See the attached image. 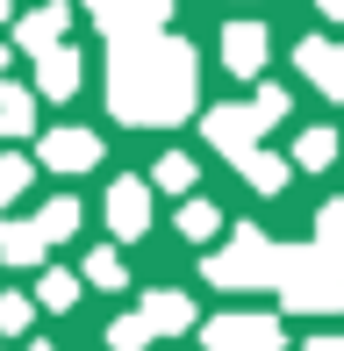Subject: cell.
I'll use <instances>...</instances> for the list:
<instances>
[{
    "mask_svg": "<svg viewBox=\"0 0 344 351\" xmlns=\"http://www.w3.org/2000/svg\"><path fill=\"white\" fill-rule=\"evenodd\" d=\"M194 86H201V58L186 36H136V43H115V58H108V108L136 130L186 122Z\"/></svg>",
    "mask_w": 344,
    "mask_h": 351,
    "instance_id": "cell-1",
    "label": "cell"
},
{
    "mask_svg": "<svg viewBox=\"0 0 344 351\" xmlns=\"http://www.w3.org/2000/svg\"><path fill=\"white\" fill-rule=\"evenodd\" d=\"M273 287L287 301V315H337L344 308V273L330 258H316L308 244H273Z\"/></svg>",
    "mask_w": 344,
    "mask_h": 351,
    "instance_id": "cell-2",
    "label": "cell"
},
{
    "mask_svg": "<svg viewBox=\"0 0 344 351\" xmlns=\"http://www.w3.org/2000/svg\"><path fill=\"white\" fill-rule=\"evenodd\" d=\"M201 280L223 287V294L273 287V237H265L258 222H237V230H230V251H208V258H201Z\"/></svg>",
    "mask_w": 344,
    "mask_h": 351,
    "instance_id": "cell-3",
    "label": "cell"
},
{
    "mask_svg": "<svg viewBox=\"0 0 344 351\" xmlns=\"http://www.w3.org/2000/svg\"><path fill=\"white\" fill-rule=\"evenodd\" d=\"M201 344L208 351H287V330L265 308H230L215 323H201Z\"/></svg>",
    "mask_w": 344,
    "mask_h": 351,
    "instance_id": "cell-4",
    "label": "cell"
},
{
    "mask_svg": "<svg viewBox=\"0 0 344 351\" xmlns=\"http://www.w3.org/2000/svg\"><path fill=\"white\" fill-rule=\"evenodd\" d=\"M86 14H93L115 43H136V36H165L172 0H86Z\"/></svg>",
    "mask_w": 344,
    "mask_h": 351,
    "instance_id": "cell-5",
    "label": "cell"
},
{
    "mask_svg": "<svg viewBox=\"0 0 344 351\" xmlns=\"http://www.w3.org/2000/svg\"><path fill=\"white\" fill-rule=\"evenodd\" d=\"M294 65H302V79L323 93V101H344V43L302 36V43H294Z\"/></svg>",
    "mask_w": 344,
    "mask_h": 351,
    "instance_id": "cell-6",
    "label": "cell"
},
{
    "mask_svg": "<svg viewBox=\"0 0 344 351\" xmlns=\"http://www.w3.org/2000/svg\"><path fill=\"white\" fill-rule=\"evenodd\" d=\"M201 136H208L215 151L230 158V165H237L244 151H258V130H251V108H237V101H223V108H208V115H201Z\"/></svg>",
    "mask_w": 344,
    "mask_h": 351,
    "instance_id": "cell-7",
    "label": "cell"
},
{
    "mask_svg": "<svg viewBox=\"0 0 344 351\" xmlns=\"http://www.w3.org/2000/svg\"><path fill=\"white\" fill-rule=\"evenodd\" d=\"M108 230L130 244V237H151V186L144 180H115L108 186Z\"/></svg>",
    "mask_w": 344,
    "mask_h": 351,
    "instance_id": "cell-8",
    "label": "cell"
},
{
    "mask_svg": "<svg viewBox=\"0 0 344 351\" xmlns=\"http://www.w3.org/2000/svg\"><path fill=\"white\" fill-rule=\"evenodd\" d=\"M265 51H273L265 22H223V65L237 72V79H258L265 72Z\"/></svg>",
    "mask_w": 344,
    "mask_h": 351,
    "instance_id": "cell-9",
    "label": "cell"
},
{
    "mask_svg": "<svg viewBox=\"0 0 344 351\" xmlns=\"http://www.w3.org/2000/svg\"><path fill=\"white\" fill-rule=\"evenodd\" d=\"M36 151H43L51 172H93V165H101V136H93V130H51Z\"/></svg>",
    "mask_w": 344,
    "mask_h": 351,
    "instance_id": "cell-10",
    "label": "cell"
},
{
    "mask_svg": "<svg viewBox=\"0 0 344 351\" xmlns=\"http://www.w3.org/2000/svg\"><path fill=\"white\" fill-rule=\"evenodd\" d=\"M136 323H144L151 337H180V330H194V301L172 294V287H151L144 308H136Z\"/></svg>",
    "mask_w": 344,
    "mask_h": 351,
    "instance_id": "cell-11",
    "label": "cell"
},
{
    "mask_svg": "<svg viewBox=\"0 0 344 351\" xmlns=\"http://www.w3.org/2000/svg\"><path fill=\"white\" fill-rule=\"evenodd\" d=\"M36 93L72 101V93H79V51H65V43H58V51H43V58H36Z\"/></svg>",
    "mask_w": 344,
    "mask_h": 351,
    "instance_id": "cell-12",
    "label": "cell"
},
{
    "mask_svg": "<svg viewBox=\"0 0 344 351\" xmlns=\"http://www.w3.org/2000/svg\"><path fill=\"white\" fill-rule=\"evenodd\" d=\"M14 43H22L29 58H43V51H58V43H65V8H36V14H22V29H14Z\"/></svg>",
    "mask_w": 344,
    "mask_h": 351,
    "instance_id": "cell-13",
    "label": "cell"
},
{
    "mask_svg": "<svg viewBox=\"0 0 344 351\" xmlns=\"http://www.w3.org/2000/svg\"><path fill=\"white\" fill-rule=\"evenodd\" d=\"M308 251L330 258L337 273H344V201H323V208H316V237H308Z\"/></svg>",
    "mask_w": 344,
    "mask_h": 351,
    "instance_id": "cell-14",
    "label": "cell"
},
{
    "mask_svg": "<svg viewBox=\"0 0 344 351\" xmlns=\"http://www.w3.org/2000/svg\"><path fill=\"white\" fill-rule=\"evenodd\" d=\"M29 130H36V93L0 79V136H29Z\"/></svg>",
    "mask_w": 344,
    "mask_h": 351,
    "instance_id": "cell-15",
    "label": "cell"
},
{
    "mask_svg": "<svg viewBox=\"0 0 344 351\" xmlns=\"http://www.w3.org/2000/svg\"><path fill=\"white\" fill-rule=\"evenodd\" d=\"M43 251H51V244L36 237V222H0V258H8V265H36Z\"/></svg>",
    "mask_w": 344,
    "mask_h": 351,
    "instance_id": "cell-16",
    "label": "cell"
},
{
    "mask_svg": "<svg viewBox=\"0 0 344 351\" xmlns=\"http://www.w3.org/2000/svg\"><path fill=\"white\" fill-rule=\"evenodd\" d=\"M237 172L258 186V194H280V186L294 180V172H287V158H273V151H244V158H237Z\"/></svg>",
    "mask_w": 344,
    "mask_h": 351,
    "instance_id": "cell-17",
    "label": "cell"
},
{
    "mask_svg": "<svg viewBox=\"0 0 344 351\" xmlns=\"http://www.w3.org/2000/svg\"><path fill=\"white\" fill-rule=\"evenodd\" d=\"M194 180H201V165L186 151H165L158 165H151V186H165V194H194Z\"/></svg>",
    "mask_w": 344,
    "mask_h": 351,
    "instance_id": "cell-18",
    "label": "cell"
},
{
    "mask_svg": "<svg viewBox=\"0 0 344 351\" xmlns=\"http://www.w3.org/2000/svg\"><path fill=\"white\" fill-rule=\"evenodd\" d=\"M72 230H79V201H72V194H58L51 208L36 215V237H43V244H65Z\"/></svg>",
    "mask_w": 344,
    "mask_h": 351,
    "instance_id": "cell-19",
    "label": "cell"
},
{
    "mask_svg": "<svg viewBox=\"0 0 344 351\" xmlns=\"http://www.w3.org/2000/svg\"><path fill=\"white\" fill-rule=\"evenodd\" d=\"M287 115H294L287 86H258V93H251V130H258V136H265V130H280Z\"/></svg>",
    "mask_w": 344,
    "mask_h": 351,
    "instance_id": "cell-20",
    "label": "cell"
},
{
    "mask_svg": "<svg viewBox=\"0 0 344 351\" xmlns=\"http://www.w3.org/2000/svg\"><path fill=\"white\" fill-rule=\"evenodd\" d=\"M172 230H180V237H186V244H208V237H215V230H223V215H215V208H208V201H186V208H180V215H172Z\"/></svg>",
    "mask_w": 344,
    "mask_h": 351,
    "instance_id": "cell-21",
    "label": "cell"
},
{
    "mask_svg": "<svg viewBox=\"0 0 344 351\" xmlns=\"http://www.w3.org/2000/svg\"><path fill=\"white\" fill-rule=\"evenodd\" d=\"M337 158V130H302V143H294V165L302 172H323Z\"/></svg>",
    "mask_w": 344,
    "mask_h": 351,
    "instance_id": "cell-22",
    "label": "cell"
},
{
    "mask_svg": "<svg viewBox=\"0 0 344 351\" xmlns=\"http://www.w3.org/2000/svg\"><path fill=\"white\" fill-rule=\"evenodd\" d=\"M86 287H108V294H115V287H130V265H122L115 251H93L86 258Z\"/></svg>",
    "mask_w": 344,
    "mask_h": 351,
    "instance_id": "cell-23",
    "label": "cell"
},
{
    "mask_svg": "<svg viewBox=\"0 0 344 351\" xmlns=\"http://www.w3.org/2000/svg\"><path fill=\"white\" fill-rule=\"evenodd\" d=\"M36 301H43V308H58V315H65L72 301H79V280H72V273H43V280H36Z\"/></svg>",
    "mask_w": 344,
    "mask_h": 351,
    "instance_id": "cell-24",
    "label": "cell"
},
{
    "mask_svg": "<svg viewBox=\"0 0 344 351\" xmlns=\"http://www.w3.org/2000/svg\"><path fill=\"white\" fill-rule=\"evenodd\" d=\"M29 186V158H0V222H8V201Z\"/></svg>",
    "mask_w": 344,
    "mask_h": 351,
    "instance_id": "cell-25",
    "label": "cell"
},
{
    "mask_svg": "<svg viewBox=\"0 0 344 351\" xmlns=\"http://www.w3.org/2000/svg\"><path fill=\"white\" fill-rule=\"evenodd\" d=\"M144 344H151V330L136 323V315H122V323L108 330V351H144Z\"/></svg>",
    "mask_w": 344,
    "mask_h": 351,
    "instance_id": "cell-26",
    "label": "cell"
},
{
    "mask_svg": "<svg viewBox=\"0 0 344 351\" xmlns=\"http://www.w3.org/2000/svg\"><path fill=\"white\" fill-rule=\"evenodd\" d=\"M0 330H8V337H14V330H29V301H22V294H0Z\"/></svg>",
    "mask_w": 344,
    "mask_h": 351,
    "instance_id": "cell-27",
    "label": "cell"
},
{
    "mask_svg": "<svg viewBox=\"0 0 344 351\" xmlns=\"http://www.w3.org/2000/svg\"><path fill=\"white\" fill-rule=\"evenodd\" d=\"M308 351H344V337H308Z\"/></svg>",
    "mask_w": 344,
    "mask_h": 351,
    "instance_id": "cell-28",
    "label": "cell"
},
{
    "mask_svg": "<svg viewBox=\"0 0 344 351\" xmlns=\"http://www.w3.org/2000/svg\"><path fill=\"white\" fill-rule=\"evenodd\" d=\"M316 8H323V14H330V22H344V0H316Z\"/></svg>",
    "mask_w": 344,
    "mask_h": 351,
    "instance_id": "cell-29",
    "label": "cell"
},
{
    "mask_svg": "<svg viewBox=\"0 0 344 351\" xmlns=\"http://www.w3.org/2000/svg\"><path fill=\"white\" fill-rule=\"evenodd\" d=\"M29 351H51V344H29Z\"/></svg>",
    "mask_w": 344,
    "mask_h": 351,
    "instance_id": "cell-30",
    "label": "cell"
}]
</instances>
